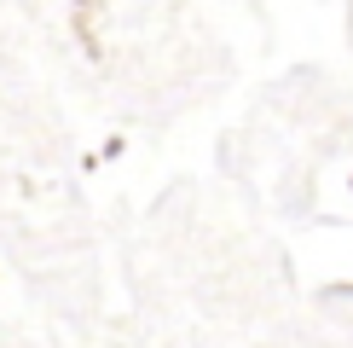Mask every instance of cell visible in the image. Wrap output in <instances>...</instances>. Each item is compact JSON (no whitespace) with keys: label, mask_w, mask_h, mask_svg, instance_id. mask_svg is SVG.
<instances>
[{"label":"cell","mask_w":353,"mask_h":348,"mask_svg":"<svg viewBox=\"0 0 353 348\" xmlns=\"http://www.w3.org/2000/svg\"><path fill=\"white\" fill-rule=\"evenodd\" d=\"M70 29L87 64H105V0H70Z\"/></svg>","instance_id":"1"}]
</instances>
